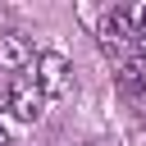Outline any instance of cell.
I'll return each mask as SVG.
<instances>
[{"instance_id": "1", "label": "cell", "mask_w": 146, "mask_h": 146, "mask_svg": "<svg viewBox=\"0 0 146 146\" xmlns=\"http://www.w3.org/2000/svg\"><path fill=\"white\" fill-rule=\"evenodd\" d=\"M36 87L46 91V100L73 96V64H68L59 50H41V55H36Z\"/></svg>"}, {"instance_id": "2", "label": "cell", "mask_w": 146, "mask_h": 146, "mask_svg": "<svg viewBox=\"0 0 146 146\" xmlns=\"http://www.w3.org/2000/svg\"><path fill=\"white\" fill-rule=\"evenodd\" d=\"M137 18H132V9H105V18H100V50H110V55H123V46L128 41H137Z\"/></svg>"}, {"instance_id": "3", "label": "cell", "mask_w": 146, "mask_h": 146, "mask_svg": "<svg viewBox=\"0 0 146 146\" xmlns=\"http://www.w3.org/2000/svg\"><path fill=\"white\" fill-rule=\"evenodd\" d=\"M32 41L23 32H0V73H23L32 64Z\"/></svg>"}, {"instance_id": "4", "label": "cell", "mask_w": 146, "mask_h": 146, "mask_svg": "<svg viewBox=\"0 0 146 146\" xmlns=\"http://www.w3.org/2000/svg\"><path fill=\"white\" fill-rule=\"evenodd\" d=\"M14 119H23V123H36L41 114H46V91L36 87V82H27V87H14Z\"/></svg>"}, {"instance_id": "5", "label": "cell", "mask_w": 146, "mask_h": 146, "mask_svg": "<svg viewBox=\"0 0 146 146\" xmlns=\"http://www.w3.org/2000/svg\"><path fill=\"white\" fill-rule=\"evenodd\" d=\"M114 82H119V91H128V96L146 100V59H141V55H128V59H119V73H114Z\"/></svg>"}, {"instance_id": "6", "label": "cell", "mask_w": 146, "mask_h": 146, "mask_svg": "<svg viewBox=\"0 0 146 146\" xmlns=\"http://www.w3.org/2000/svg\"><path fill=\"white\" fill-rule=\"evenodd\" d=\"M9 105H14V87L0 78V110H9Z\"/></svg>"}, {"instance_id": "7", "label": "cell", "mask_w": 146, "mask_h": 146, "mask_svg": "<svg viewBox=\"0 0 146 146\" xmlns=\"http://www.w3.org/2000/svg\"><path fill=\"white\" fill-rule=\"evenodd\" d=\"M137 55H141V59H146V27H141V32H137Z\"/></svg>"}, {"instance_id": "8", "label": "cell", "mask_w": 146, "mask_h": 146, "mask_svg": "<svg viewBox=\"0 0 146 146\" xmlns=\"http://www.w3.org/2000/svg\"><path fill=\"white\" fill-rule=\"evenodd\" d=\"M0 146H9V137H5V128H0Z\"/></svg>"}]
</instances>
